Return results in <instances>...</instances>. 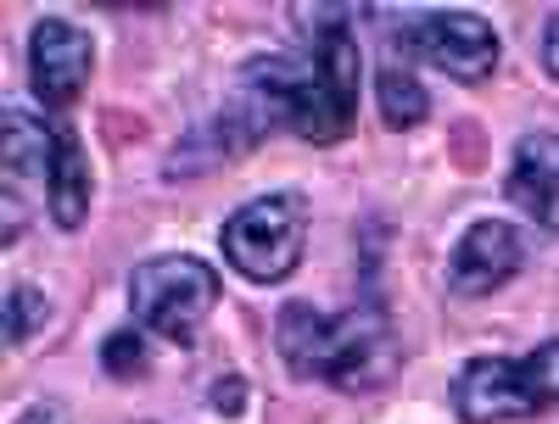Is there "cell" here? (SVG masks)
<instances>
[{"mask_svg": "<svg viewBox=\"0 0 559 424\" xmlns=\"http://www.w3.org/2000/svg\"><path fill=\"white\" fill-rule=\"evenodd\" d=\"M274 347L297 380L331 391H376L397 374V336L376 302H358L336 318L313 302H286L274 313Z\"/></svg>", "mask_w": 559, "mask_h": 424, "instance_id": "cell-1", "label": "cell"}, {"mask_svg": "<svg viewBox=\"0 0 559 424\" xmlns=\"http://www.w3.org/2000/svg\"><path fill=\"white\" fill-rule=\"evenodd\" d=\"M543 68H548V78H559V12H548V23H543Z\"/></svg>", "mask_w": 559, "mask_h": 424, "instance_id": "cell-14", "label": "cell"}, {"mask_svg": "<svg viewBox=\"0 0 559 424\" xmlns=\"http://www.w3.org/2000/svg\"><path fill=\"white\" fill-rule=\"evenodd\" d=\"M102 368L112 380H140L146 374V336H140V324H123L102 341Z\"/></svg>", "mask_w": 559, "mask_h": 424, "instance_id": "cell-13", "label": "cell"}, {"mask_svg": "<svg viewBox=\"0 0 559 424\" xmlns=\"http://www.w3.org/2000/svg\"><path fill=\"white\" fill-rule=\"evenodd\" d=\"M503 196L537 229L559 234V134L554 129H532V134L515 140L509 173H503Z\"/></svg>", "mask_w": 559, "mask_h": 424, "instance_id": "cell-9", "label": "cell"}, {"mask_svg": "<svg viewBox=\"0 0 559 424\" xmlns=\"http://www.w3.org/2000/svg\"><path fill=\"white\" fill-rule=\"evenodd\" d=\"M17 424H73V419H68L57 402H34V408H23V413H17Z\"/></svg>", "mask_w": 559, "mask_h": 424, "instance_id": "cell-15", "label": "cell"}, {"mask_svg": "<svg viewBox=\"0 0 559 424\" xmlns=\"http://www.w3.org/2000/svg\"><path fill=\"white\" fill-rule=\"evenodd\" d=\"M392 45L408 62L442 68L459 84H487L498 68V34L481 12H459V7H431V12H408L392 28Z\"/></svg>", "mask_w": 559, "mask_h": 424, "instance_id": "cell-6", "label": "cell"}, {"mask_svg": "<svg viewBox=\"0 0 559 424\" xmlns=\"http://www.w3.org/2000/svg\"><path fill=\"white\" fill-rule=\"evenodd\" d=\"M448 402L464 424H509L559 408V336L526 358H471L453 374Z\"/></svg>", "mask_w": 559, "mask_h": 424, "instance_id": "cell-3", "label": "cell"}, {"mask_svg": "<svg viewBox=\"0 0 559 424\" xmlns=\"http://www.w3.org/2000/svg\"><path fill=\"white\" fill-rule=\"evenodd\" d=\"M45 202H51V223L57 229H84L90 218V162L79 146V129L68 118H57V152H51V173H45Z\"/></svg>", "mask_w": 559, "mask_h": 424, "instance_id": "cell-10", "label": "cell"}, {"mask_svg": "<svg viewBox=\"0 0 559 424\" xmlns=\"http://www.w3.org/2000/svg\"><path fill=\"white\" fill-rule=\"evenodd\" d=\"M45 318H51V302H45L39 286H7V347L34 341Z\"/></svg>", "mask_w": 559, "mask_h": 424, "instance_id": "cell-12", "label": "cell"}, {"mask_svg": "<svg viewBox=\"0 0 559 424\" xmlns=\"http://www.w3.org/2000/svg\"><path fill=\"white\" fill-rule=\"evenodd\" d=\"M218 252L252 286H286L308 252V196L263 191L218 223Z\"/></svg>", "mask_w": 559, "mask_h": 424, "instance_id": "cell-4", "label": "cell"}, {"mask_svg": "<svg viewBox=\"0 0 559 424\" xmlns=\"http://www.w3.org/2000/svg\"><path fill=\"white\" fill-rule=\"evenodd\" d=\"M526 268V234L503 218H481L448 252V291L453 296H492Z\"/></svg>", "mask_w": 559, "mask_h": 424, "instance_id": "cell-8", "label": "cell"}, {"mask_svg": "<svg viewBox=\"0 0 559 424\" xmlns=\"http://www.w3.org/2000/svg\"><path fill=\"white\" fill-rule=\"evenodd\" d=\"M218 307V274L213 263L191 257V252H163L134 263L129 274V313L140 329L174 341V347H191L202 318Z\"/></svg>", "mask_w": 559, "mask_h": 424, "instance_id": "cell-5", "label": "cell"}, {"mask_svg": "<svg viewBox=\"0 0 559 424\" xmlns=\"http://www.w3.org/2000/svg\"><path fill=\"white\" fill-rule=\"evenodd\" d=\"M96 73V39L68 17H39L28 28V89L45 107V118H68V107L84 96Z\"/></svg>", "mask_w": 559, "mask_h": 424, "instance_id": "cell-7", "label": "cell"}, {"mask_svg": "<svg viewBox=\"0 0 559 424\" xmlns=\"http://www.w3.org/2000/svg\"><path fill=\"white\" fill-rule=\"evenodd\" d=\"M280 96H286V134L308 146H336L358 118V45L342 12H324L308 28L302 57H280Z\"/></svg>", "mask_w": 559, "mask_h": 424, "instance_id": "cell-2", "label": "cell"}, {"mask_svg": "<svg viewBox=\"0 0 559 424\" xmlns=\"http://www.w3.org/2000/svg\"><path fill=\"white\" fill-rule=\"evenodd\" d=\"M376 101H381V123H386V129H414V123H426V112H431L426 84H419L408 68H386V73H381Z\"/></svg>", "mask_w": 559, "mask_h": 424, "instance_id": "cell-11", "label": "cell"}]
</instances>
